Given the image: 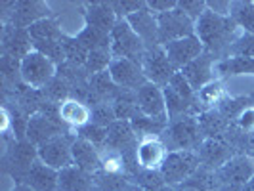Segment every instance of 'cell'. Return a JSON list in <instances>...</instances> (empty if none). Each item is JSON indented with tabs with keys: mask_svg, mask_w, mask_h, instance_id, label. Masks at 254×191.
I'll list each match as a JSON object with an SVG mask.
<instances>
[{
	"mask_svg": "<svg viewBox=\"0 0 254 191\" xmlns=\"http://www.w3.org/2000/svg\"><path fill=\"white\" fill-rule=\"evenodd\" d=\"M60 119L64 125L78 130V128L86 127L92 121V111L84 102L69 98V100L60 103Z\"/></svg>",
	"mask_w": 254,
	"mask_h": 191,
	"instance_id": "26",
	"label": "cell"
},
{
	"mask_svg": "<svg viewBox=\"0 0 254 191\" xmlns=\"http://www.w3.org/2000/svg\"><path fill=\"white\" fill-rule=\"evenodd\" d=\"M58 191H94V174L71 165L60 170Z\"/></svg>",
	"mask_w": 254,
	"mask_h": 191,
	"instance_id": "25",
	"label": "cell"
},
{
	"mask_svg": "<svg viewBox=\"0 0 254 191\" xmlns=\"http://www.w3.org/2000/svg\"><path fill=\"white\" fill-rule=\"evenodd\" d=\"M19 76L29 88H44L56 78V64L44 54L33 50L19 62Z\"/></svg>",
	"mask_w": 254,
	"mask_h": 191,
	"instance_id": "5",
	"label": "cell"
},
{
	"mask_svg": "<svg viewBox=\"0 0 254 191\" xmlns=\"http://www.w3.org/2000/svg\"><path fill=\"white\" fill-rule=\"evenodd\" d=\"M253 159H254V155H253Z\"/></svg>",
	"mask_w": 254,
	"mask_h": 191,
	"instance_id": "53",
	"label": "cell"
},
{
	"mask_svg": "<svg viewBox=\"0 0 254 191\" xmlns=\"http://www.w3.org/2000/svg\"><path fill=\"white\" fill-rule=\"evenodd\" d=\"M145 6L151 13L161 15V13H166L174 10V8H178V2L176 0H149V2H145Z\"/></svg>",
	"mask_w": 254,
	"mask_h": 191,
	"instance_id": "45",
	"label": "cell"
},
{
	"mask_svg": "<svg viewBox=\"0 0 254 191\" xmlns=\"http://www.w3.org/2000/svg\"><path fill=\"white\" fill-rule=\"evenodd\" d=\"M65 134L64 127L60 123H54L48 117H44L42 113H33L29 117V125H27V141H31L33 145H42L46 141L54 140L58 136Z\"/></svg>",
	"mask_w": 254,
	"mask_h": 191,
	"instance_id": "16",
	"label": "cell"
},
{
	"mask_svg": "<svg viewBox=\"0 0 254 191\" xmlns=\"http://www.w3.org/2000/svg\"><path fill=\"white\" fill-rule=\"evenodd\" d=\"M111 54L113 58H125L140 65L143 64L147 48L143 40L134 33V29L130 27L127 19H119V23L115 25L111 33Z\"/></svg>",
	"mask_w": 254,
	"mask_h": 191,
	"instance_id": "4",
	"label": "cell"
},
{
	"mask_svg": "<svg viewBox=\"0 0 254 191\" xmlns=\"http://www.w3.org/2000/svg\"><path fill=\"white\" fill-rule=\"evenodd\" d=\"M136 102H138V109L141 115L149 117L153 121L161 123V125H168V113H166V103L163 88L147 82L143 84L138 92H136Z\"/></svg>",
	"mask_w": 254,
	"mask_h": 191,
	"instance_id": "10",
	"label": "cell"
},
{
	"mask_svg": "<svg viewBox=\"0 0 254 191\" xmlns=\"http://www.w3.org/2000/svg\"><path fill=\"white\" fill-rule=\"evenodd\" d=\"M58 178H60L58 170L46 166L40 159H37L25 172V176L19 180V184L31 188L33 191H58Z\"/></svg>",
	"mask_w": 254,
	"mask_h": 191,
	"instance_id": "18",
	"label": "cell"
},
{
	"mask_svg": "<svg viewBox=\"0 0 254 191\" xmlns=\"http://www.w3.org/2000/svg\"><path fill=\"white\" fill-rule=\"evenodd\" d=\"M224 100V88L220 80H212L206 86L197 92V102H201L203 105H206L208 109H214L220 105V102Z\"/></svg>",
	"mask_w": 254,
	"mask_h": 191,
	"instance_id": "37",
	"label": "cell"
},
{
	"mask_svg": "<svg viewBox=\"0 0 254 191\" xmlns=\"http://www.w3.org/2000/svg\"><path fill=\"white\" fill-rule=\"evenodd\" d=\"M48 17V6L38 0H19L12 6V27L15 29H29L37 21Z\"/></svg>",
	"mask_w": 254,
	"mask_h": 191,
	"instance_id": "15",
	"label": "cell"
},
{
	"mask_svg": "<svg viewBox=\"0 0 254 191\" xmlns=\"http://www.w3.org/2000/svg\"><path fill=\"white\" fill-rule=\"evenodd\" d=\"M76 136H78V138H82V140L90 141L92 145H96V147L100 149V147H105V145H107L109 130L100 127V125L88 123L86 127H82V128H78V130H76Z\"/></svg>",
	"mask_w": 254,
	"mask_h": 191,
	"instance_id": "38",
	"label": "cell"
},
{
	"mask_svg": "<svg viewBox=\"0 0 254 191\" xmlns=\"http://www.w3.org/2000/svg\"><path fill=\"white\" fill-rule=\"evenodd\" d=\"M220 190L241 191V188L254 178V159L251 155H235L226 165L216 170Z\"/></svg>",
	"mask_w": 254,
	"mask_h": 191,
	"instance_id": "6",
	"label": "cell"
},
{
	"mask_svg": "<svg viewBox=\"0 0 254 191\" xmlns=\"http://www.w3.org/2000/svg\"><path fill=\"white\" fill-rule=\"evenodd\" d=\"M84 21H86V25L111 35L115 25L119 23V17L115 13L111 2H92V4H86Z\"/></svg>",
	"mask_w": 254,
	"mask_h": 191,
	"instance_id": "22",
	"label": "cell"
},
{
	"mask_svg": "<svg viewBox=\"0 0 254 191\" xmlns=\"http://www.w3.org/2000/svg\"><path fill=\"white\" fill-rule=\"evenodd\" d=\"M157 25H159V44L161 46L195 35V23L180 8L157 15Z\"/></svg>",
	"mask_w": 254,
	"mask_h": 191,
	"instance_id": "7",
	"label": "cell"
},
{
	"mask_svg": "<svg viewBox=\"0 0 254 191\" xmlns=\"http://www.w3.org/2000/svg\"><path fill=\"white\" fill-rule=\"evenodd\" d=\"M243 145H245V149H249V155L253 157L254 155V132L243 134Z\"/></svg>",
	"mask_w": 254,
	"mask_h": 191,
	"instance_id": "48",
	"label": "cell"
},
{
	"mask_svg": "<svg viewBox=\"0 0 254 191\" xmlns=\"http://www.w3.org/2000/svg\"><path fill=\"white\" fill-rule=\"evenodd\" d=\"M199 128L204 140L208 138H226L229 130V121L218 109H204L197 117Z\"/></svg>",
	"mask_w": 254,
	"mask_h": 191,
	"instance_id": "27",
	"label": "cell"
},
{
	"mask_svg": "<svg viewBox=\"0 0 254 191\" xmlns=\"http://www.w3.org/2000/svg\"><path fill=\"white\" fill-rule=\"evenodd\" d=\"M168 86L174 90V92H178L182 98H186L190 103H197V92L191 88V84L188 82V78L182 75V73H176V75L172 76V80L168 82Z\"/></svg>",
	"mask_w": 254,
	"mask_h": 191,
	"instance_id": "41",
	"label": "cell"
},
{
	"mask_svg": "<svg viewBox=\"0 0 254 191\" xmlns=\"http://www.w3.org/2000/svg\"><path fill=\"white\" fill-rule=\"evenodd\" d=\"M163 94H165L168 123H170V121H174V119L184 117V115H190V109L193 107V103H190L186 98H182L178 92H174L170 86H165V88H163Z\"/></svg>",
	"mask_w": 254,
	"mask_h": 191,
	"instance_id": "31",
	"label": "cell"
},
{
	"mask_svg": "<svg viewBox=\"0 0 254 191\" xmlns=\"http://www.w3.org/2000/svg\"><path fill=\"white\" fill-rule=\"evenodd\" d=\"M235 31L237 23L231 17L218 15L210 10H206L195 23V35L203 42L204 50L210 54H226L229 44L235 40Z\"/></svg>",
	"mask_w": 254,
	"mask_h": 191,
	"instance_id": "1",
	"label": "cell"
},
{
	"mask_svg": "<svg viewBox=\"0 0 254 191\" xmlns=\"http://www.w3.org/2000/svg\"><path fill=\"white\" fill-rule=\"evenodd\" d=\"M163 143L170 151H197L203 143V134L199 128V121L193 115H184L168 123L165 132L161 134Z\"/></svg>",
	"mask_w": 254,
	"mask_h": 191,
	"instance_id": "2",
	"label": "cell"
},
{
	"mask_svg": "<svg viewBox=\"0 0 254 191\" xmlns=\"http://www.w3.org/2000/svg\"><path fill=\"white\" fill-rule=\"evenodd\" d=\"M48 94H50L52 100H56V102H65V100H69L67 98V84H65L64 80H52L50 84H48Z\"/></svg>",
	"mask_w": 254,
	"mask_h": 191,
	"instance_id": "46",
	"label": "cell"
},
{
	"mask_svg": "<svg viewBox=\"0 0 254 191\" xmlns=\"http://www.w3.org/2000/svg\"><path fill=\"white\" fill-rule=\"evenodd\" d=\"M109 75L113 78V82L121 90H128V92H138V90L147 84V78L143 73V67L132 60H125V58H113V62L109 65Z\"/></svg>",
	"mask_w": 254,
	"mask_h": 191,
	"instance_id": "9",
	"label": "cell"
},
{
	"mask_svg": "<svg viewBox=\"0 0 254 191\" xmlns=\"http://www.w3.org/2000/svg\"><path fill=\"white\" fill-rule=\"evenodd\" d=\"M71 153H73V165L82 168L84 172L96 174L102 170V153L90 141L76 136L73 141V147H71Z\"/></svg>",
	"mask_w": 254,
	"mask_h": 191,
	"instance_id": "23",
	"label": "cell"
},
{
	"mask_svg": "<svg viewBox=\"0 0 254 191\" xmlns=\"http://www.w3.org/2000/svg\"><path fill=\"white\" fill-rule=\"evenodd\" d=\"M233 149L235 147L228 143L226 138H208V140H203V143L199 145L197 155H199V161H201L203 168L216 172L218 168H222L231 157L237 155Z\"/></svg>",
	"mask_w": 254,
	"mask_h": 191,
	"instance_id": "13",
	"label": "cell"
},
{
	"mask_svg": "<svg viewBox=\"0 0 254 191\" xmlns=\"http://www.w3.org/2000/svg\"><path fill=\"white\" fill-rule=\"evenodd\" d=\"M10 127V115H8V109H2V130L6 132Z\"/></svg>",
	"mask_w": 254,
	"mask_h": 191,
	"instance_id": "49",
	"label": "cell"
},
{
	"mask_svg": "<svg viewBox=\"0 0 254 191\" xmlns=\"http://www.w3.org/2000/svg\"><path fill=\"white\" fill-rule=\"evenodd\" d=\"M214 73H218L220 76L254 75V60L253 58H222L214 64Z\"/></svg>",
	"mask_w": 254,
	"mask_h": 191,
	"instance_id": "28",
	"label": "cell"
},
{
	"mask_svg": "<svg viewBox=\"0 0 254 191\" xmlns=\"http://www.w3.org/2000/svg\"><path fill=\"white\" fill-rule=\"evenodd\" d=\"M113 62V54L111 50H94L88 54L86 58V64H84V69L88 75H98V73H103L109 69V65Z\"/></svg>",
	"mask_w": 254,
	"mask_h": 191,
	"instance_id": "35",
	"label": "cell"
},
{
	"mask_svg": "<svg viewBox=\"0 0 254 191\" xmlns=\"http://www.w3.org/2000/svg\"><path fill=\"white\" fill-rule=\"evenodd\" d=\"M130 27L134 29V33L143 40L145 48L153 50V48H159V25H157V15L147 10V6L136 12L134 15H130L127 19Z\"/></svg>",
	"mask_w": 254,
	"mask_h": 191,
	"instance_id": "17",
	"label": "cell"
},
{
	"mask_svg": "<svg viewBox=\"0 0 254 191\" xmlns=\"http://www.w3.org/2000/svg\"><path fill=\"white\" fill-rule=\"evenodd\" d=\"M76 136H69L67 132L54 138V140L46 141L42 145H38V159L44 163L46 166H50L54 170H64L67 166L73 165V153H71V147H73V141H75Z\"/></svg>",
	"mask_w": 254,
	"mask_h": 191,
	"instance_id": "8",
	"label": "cell"
},
{
	"mask_svg": "<svg viewBox=\"0 0 254 191\" xmlns=\"http://www.w3.org/2000/svg\"><path fill=\"white\" fill-rule=\"evenodd\" d=\"M168 62L172 64V67L176 71H182L186 65H190L193 60H197L201 54H204L203 42L197 38V35H191V37L180 38L174 42H168L163 46Z\"/></svg>",
	"mask_w": 254,
	"mask_h": 191,
	"instance_id": "12",
	"label": "cell"
},
{
	"mask_svg": "<svg viewBox=\"0 0 254 191\" xmlns=\"http://www.w3.org/2000/svg\"><path fill=\"white\" fill-rule=\"evenodd\" d=\"M15 190H17V191H33L31 188H27V186H23V184H17V186H15Z\"/></svg>",
	"mask_w": 254,
	"mask_h": 191,
	"instance_id": "52",
	"label": "cell"
},
{
	"mask_svg": "<svg viewBox=\"0 0 254 191\" xmlns=\"http://www.w3.org/2000/svg\"><path fill=\"white\" fill-rule=\"evenodd\" d=\"M235 125L241 130L243 134H251L254 132V107L245 109L237 119H235Z\"/></svg>",
	"mask_w": 254,
	"mask_h": 191,
	"instance_id": "44",
	"label": "cell"
},
{
	"mask_svg": "<svg viewBox=\"0 0 254 191\" xmlns=\"http://www.w3.org/2000/svg\"><path fill=\"white\" fill-rule=\"evenodd\" d=\"M13 191H17V190H13Z\"/></svg>",
	"mask_w": 254,
	"mask_h": 191,
	"instance_id": "54",
	"label": "cell"
},
{
	"mask_svg": "<svg viewBox=\"0 0 254 191\" xmlns=\"http://www.w3.org/2000/svg\"><path fill=\"white\" fill-rule=\"evenodd\" d=\"M37 159H38L37 145H33L31 141H27V140L17 141V143L13 145L12 151L8 153V157H6L8 165L15 168L13 176L17 180H21L25 176V172L33 166V163H35Z\"/></svg>",
	"mask_w": 254,
	"mask_h": 191,
	"instance_id": "24",
	"label": "cell"
},
{
	"mask_svg": "<svg viewBox=\"0 0 254 191\" xmlns=\"http://www.w3.org/2000/svg\"><path fill=\"white\" fill-rule=\"evenodd\" d=\"M178 8L190 17L193 23H197L199 17L206 12V2H203V0H180Z\"/></svg>",
	"mask_w": 254,
	"mask_h": 191,
	"instance_id": "42",
	"label": "cell"
},
{
	"mask_svg": "<svg viewBox=\"0 0 254 191\" xmlns=\"http://www.w3.org/2000/svg\"><path fill=\"white\" fill-rule=\"evenodd\" d=\"M115 13L119 19H128L130 15L140 12L145 8V2H130V0H119V2H111Z\"/></svg>",
	"mask_w": 254,
	"mask_h": 191,
	"instance_id": "43",
	"label": "cell"
},
{
	"mask_svg": "<svg viewBox=\"0 0 254 191\" xmlns=\"http://www.w3.org/2000/svg\"><path fill=\"white\" fill-rule=\"evenodd\" d=\"M109 130V136H107V149H115V151L123 153H134L138 149V143H136V132L132 128L130 121H115Z\"/></svg>",
	"mask_w": 254,
	"mask_h": 191,
	"instance_id": "21",
	"label": "cell"
},
{
	"mask_svg": "<svg viewBox=\"0 0 254 191\" xmlns=\"http://www.w3.org/2000/svg\"><path fill=\"white\" fill-rule=\"evenodd\" d=\"M241 191H254V178L251 180V182H247V184L241 188Z\"/></svg>",
	"mask_w": 254,
	"mask_h": 191,
	"instance_id": "51",
	"label": "cell"
},
{
	"mask_svg": "<svg viewBox=\"0 0 254 191\" xmlns=\"http://www.w3.org/2000/svg\"><path fill=\"white\" fill-rule=\"evenodd\" d=\"M115 121H119V119H117V115H115L113 105L100 103V105H96V107L92 109V121H90V123L100 125V127H103V128H109Z\"/></svg>",
	"mask_w": 254,
	"mask_h": 191,
	"instance_id": "40",
	"label": "cell"
},
{
	"mask_svg": "<svg viewBox=\"0 0 254 191\" xmlns=\"http://www.w3.org/2000/svg\"><path fill=\"white\" fill-rule=\"evenodd\" d=\"M76 40L88 52L111 50V35H107L103 31H98V29H94V27L90 25H86L76 35Z\"/></svg>",
	"mask_w": 254,
	"mask_h": 191,
	"instance_id": "30",
	"label": "cell"
},
{
	"mask_svg": "<svg viewBox=\"0 0 254 191\" xmlns=\"http://www.w3.org/2000/svg\"><path fill=\"white\" fill-rule=\"evenodd\" d=\"M224 58H253L254 60V35L243 33L239 38H235L229 48L226 50Z\"/></svg>",
	"mask_w": 254,
	"mask_h": 191,
	"instance_id": "34",
	"label": "cell"
},
{
	"mask_svg": "<svg viewBox=\"0 0 254 191\" xmlns=\"http://www.w3.org/2000/svg\"><path fill=\"white\" fill-rule=\"evenodd\" d=\"M2 48H4V56L21 62L25 56L33 52V40L29 37V31L6 25L4 37H2Z\"/></svg>",
	"mask_w": 254,
	"mask_h": 191,
	"instance_id": "20",
	"label": "cell"
},
{
	"mask_svg": "<svg viewBox=\"0 0 254 191\" xmlns=\"http://www.w3.org/2000/svg\"><path fill=\"white\" fill-rule=\"evenodd\" d=\"M64 50H65V62L84 67L90 52L76 40V37H65L64 35Z\"/></svg>",
	"mask_w": 254,
	"mask_h": 191,
	"instance_id": "36",
	"label": "cell"
},
{
	"mask_svg": "<svg viewBox=\"0 0 254 191\" xmlns=\"http://www.w3.org/2000/svg\"><path fill=\"white\" fill-rule=\"evenodd\" d=\"M206 10L218 13V15H224V17H229V12H231V2H226V0L206 2Z\"/></svg>",
	"mask_w": 254,
	"mask_h": 191,
	"instance_id": "47",
	"label": "cell"
},
{
	"mask_svg": "<svg viewBox=\"0 0 254 191\" xmlns=\"http://www.w3.org/2000/svg\"><path fill=\"white\" fill-rule=\"evenodd\" d=\"M201 166L197 151H170L161 166V176L166 186L178 188L190 180Z\"/></svg>",
	"mask_w": 254,
	"mask_h": 191,
	"instance_id": "3",
	"label": "cell"
},
{
	"mask_svg": "<svg viewBox=\"0 0 254 191\" xmlns=\"http://www.w3.org/2000/svg\"><path fill=\"white\" fill-rule=\"evenodd\" d=\"M27 31H29V37L33 40V44H37V42H50V40H62L64 38L62 29L50 17H44V19L37 21L35 25H31Z\"/></svg>",
	"mask_w": 254,
	"mask_h": 191,
	"instance_id": "29",
	"label": "cell"
},
{
	"mask_svg": "<svg viewBox=\"0 0 254 191\" xmlns=\"http://www.w3.org/2000/svg\"><path fill=\"white\" fill-rule=\"evenodd\" d=\"M166 155H168V149L163 143V140L145 138V140H141L138 143L136 161H138V166L143 168V170H161Z\"/></svg>",
	"mask_w": 254,
	"mask_h": 191,
	"instance_id": "19",
	"label": "cell"
},
{
	"mask_svg": "<svg viewBox=\"0 0 254 191\" xmlns=\"http://www.w3.org/2000/svg\"><path fill=\"white\" fill-rule=\"evenodd\" d=\"M214 64H216V56L210 52L201 54L197 60H193L190 65H186L180 73L188 78V82L191 84V88L195 92L206 86L208 82H212L214 76Z\"/></svg>",
	"mask_w": 254,
	"mask_h": 191,
	"instance_id": "14",
	"label": "cell"
},
{
	"mask_svg": "<svg viewBox=\"0 0 254 191\" xmlns=\"http://www.w3.org/2000/svg\"><path fill=\"white\" fill-rule=\"evenodd\" d=\"M141 67H143V73H145L147 82H153V84H157V86H161V88L168 86V82L172 80V76L178 73V71L172 67V64L168 62L163 46L147 50Z\"/></svg>",
	"mask_w": 254,
	"mask_h": 191,
	"instance_id": "11",
	"label": "cell"
},
{
	"mask_svg": "<svg viewBox=\"0 0 254 191\" xmlns=\"http://www.w3.org/2000/svg\"><path fill=\"white\" fill-rule=\"evenodd\" d=\"M229 17L237 23V27H243L245 33L254 35V2H231Z\"/></svg>",
	"mask_w": 254,
	"mask_h": 191,
	"instance_id": "32",
	"label": "cell"
},
{
	"mask_svg": "<svg viewBox=\"0 0 254 191\" xmlns=\"http://www.w3.org/2000/svg\"><path fill=\"white\" fill-rule=\"evenodd\" d=\"M249 102H251L249 98H224L216 109L224 115L228 121H231V119H237L245 109L251 107Z\"/></svg>",
	"mask_w": 254,
	"mask_h": 191,
	"instance_id": "39",
	"label": "cell"
},
{
	"mask_svg": "<svg viewBox=\"0 0 254 191\" xmlns=\"http://www.w3.org/2000/svg\"><path fill=\"white\" fill-rule=\"evenodd\" d=\"M117 90H121L117 84L113 82V78L109 75V71H103V73H98V75L90 76V92L96 94L98 98H107V96H119Z\"/></svg>",
	"mask_w": 254,
	"mask_h": 191,
	"instance_id": "33",
	"label": "cell"
},
{
	"mask_svg": "<svg viewBox=\"0 0 254 191\" xmlns=\"http://www.w3.org/2000/svg\"><path fill=\"white\" fill-rule=\"evenodd\" d=\"M123 191H145V190H141L140 186H138V184H134V182H128L127 188H125Z\"/></svg>",
	"mask_w": 254,
	"mask_h": 191,
	"instance_id": "50",
	"label": "cell"
}]
</instances>
